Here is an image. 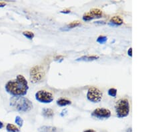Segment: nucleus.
I'll list each match as a JSON object with an SVG mask.
<instances>
[{
  "label": "nucleus",
  "mask_w": 150,
  "mask_h": 132,
  "mask_svg": "<svg viewBox=\"0 0 150 132\" xmlns=\"http://www.w3.org/2000/svg\"><path fill=\"white\" fill-rule=\"evenodd\" d=\"M80 25V22L78 21H73V22L69 23L68 25H67V28H76L77 26H78Z\"/></svg>",
  "instance_id": "obj_17"
},
{
  "label": "nucleus",
  "mask_w": 150,
  "mask_h": 132,
  "mask_svg": "<svg viewBox=\"0 0 150 132\" xmlns=\"http://www.w3.org/2000/svg\"><path fill=\"white\" fill-rule=\"evenodd\" d=\"M15 122H16V124L19 127V128H21V127L23 126V119H21L19 116H16V117Z\"/></svg>",
  "instance_id": "obj_16"
},
{
  "label": "nucleus",
  "mask_w": 150,
  "mask_h": 132,
  "mask_svg": "<svg viewBox=\"0 0 150 132\" xmlns=\"http://www.w3.org/2000/svg\"><path fill=\"white\" fill-rule=\"evenodd\" d=\"M106 41H107V37L105 36H100L97 40V42L100 43V44H104L106 42Z\"/></svg>",
  "instance_id": "obj_19"
},
{
  "label": "nucleus",
  "mask_w": 150,
  "mask_h": 132,
  "mask_svg": "<svg viewBox=\"0 0 150 132\" xmlns=\"http://www.w3.org/2000/svg\"><path fill=\"white\" fill-rule=\"evenodd\" d=\"M102 16V11L99 9H92L90 11L88 12V13H85L83 17V20L85 21H89L91 20H93L94 18H101Z\"/></svg>",
  "instance_id": "obj_8"
},
{
  "label": "nucleus",
  "mask_w": 150,
  "mask_h": 132,
  "mask_svg": "<svg viewBox=\"0 0 150 132\" xmlns=\"http://www.w3.org/2000/svg\"><path fill=\"white\" fill-rule=\"evenodd\" d=\"M6 92L13 97H22L27 94L29 86L28 81L22 75H18L16 80L9 81L5 85Z\"/></svg>",
  "instance_id": "obj_1"
},
{
  "label": "nucleus",
  "mask_w": 150,
  "mask_h": 132,
  "mask_svg": "<svg viewBox=\"0 0 150 132\" xmlns=\"http://www.w3.org/2000/svg\"><path fill=\"white\" fill-rule=\"evenodd\" d=\"M110 21L112 23H114L115 25H122L123 21L120 16H113L110 20Z\"/></svg>",
  "instance_id": "obj_13"
},
{
  "label": "nucleus",
  "mask_w": 150,
  "mask_h": 132,
  "mask_svg": "<svg viewBox=\"0 0 150 132\" xmlns=\"http://www.w3.org/2000/svg\"><path fill=\"white\" fill-rule=\"evenodd\" d=\"M61 12L62 13H69L70 10H64V11H62Z\"/></svg>",
  "instance_id": "obj_24"
},
{
  "label": "nucleus",
  "mask_w": 150,
  "mask_h": 132,
  "mask_svg": "<svg viewBox=\"0 0 150 132\" xmlns=\"http://www.w3.org/2000/svg\"><path fill=\"white\" fill-rule=\"evenodd\" d=\"M4 127V125L3 124V122H1V121H0V129H2Z\"/></svg>",
  "instance_id": "obj_22"
},
{
  "label": "nucleus",
  "mask_w": 150,
  "mask_h": 132,
  "mask_svg": "<svg viewBox=\"0 0 150 132\" xmlns=\"http://www.w3.org/2000/svg\"><path fill=\"white\" fill-rule=\"evenodd\" d=\"M6 6V3H5V2L3 1H1L0 2V8H4Z\"/></svg>",
  "instance_id": "obj_20"
},
{
  "label": "nucleus",
  "mask_w": 150,
  "mask_h": 132,
  "mask_svg": "<svg viewBox=\"0 0 150 132\" xmlns=\"http://www.w3.org/2000/svg\"><path fill=\"white\" fill-rule=\"evenodd\" d=\"M88 99L93 103L100 102L102 98V93L98 88L92 87L89 89L88 94H87Z\"/></svg>",
  "instance_id": "obj_6"
},
{
  "label": "nucleus",
  "mask_w": 150,
  "mask_h": 132,
  "mask_svg": "<svg viewBox=\"0 0 150 132\" xmlns=\"http://www.w3.org/2000/svg\"><path fill=\"white\" fill-rule=\"evenodd\" d=\"M42 114L45 117L50 118V117H52L54 116V112L52 109H50V108H45V109H43Z\"/></svg>",
  "instance_id": "obj_10"
},
{
  "label": "nucleus",
  "mask_w": 150,
  "mask_h": 132,
  "mask_svg": "<svg viewBox=\"0 0 150 132\" xmlns=\"http://www.w3.org/2000/svg\"><path fill=\"white\" fill-rule=\"evenodd\" d=\"M127 53H128V55H129L130 57H132V48H129V51H128Z\"/></svg>",
  "instance_id": "obj_21"
},
{
  "label": "nucleus",
  "mask_w": 150,
  "mask_h": 132,
  "mask_svg": "<svg viewBox=\"0 0 150 132\" xmlns=\"http://www.w3.org/2000/svg\"><path fill=\"white\" fill-rule=\"evenodd\" d=\"M35 99L40 103L50 104L54 100V97L50 92L45 90H40L35 93Z\"/></svg>",
  "instance_id": "obj_5"
},
{
  "label": "nucleus",
  "mask_w": 150,
  "mask_h": 132,
  "mask_svg": "<svg viewBox=\"0 0 150 132\" xmlns=\"http://www.w3.org/2000/svg\"><path fill=\"white\" fill-rule=\"evenodd\" d=\"M44 71L41 66H36L31 69L30 80L33 83H38L42 80L44 77Z\"/></svg>",
  "instance_id": "obj_4"
},
{
  "label": "nucleus",
  "mask_w": 150,
  "mask_h": 132,
  "mask_svg": "<svg viewBox=\"0 0 150 132\" xmlns=\"http://www.w3.org/2000/svg\"><path fill=\"white\" fill-rule=\"evenodd\" d=\"M99 57L96 56H83L80 58L77 59V61H93L98 59Z\"/></svg>",
  "instance_id": "obj_14"
},
{
  "label": "nucleus",
  "mask_w": 150,
  "mask_h": 132,
  "mask_svg": "<svg viewBox=\"0 0 150 132\" xmlns=\"http://www.w3.org/2000/svg\"><path fill=\"white\" fill-rule=\"evenodd\" d=\"M40 132H59L58 128L53 126H42L38 129Z\"/></svg>",
  "instance_id": "obj_9"
},
{
  "label": "nucleus",
  "mask_w": 150,
  "mask_h": 132,
  "mask_svg": "<svg viewBox=\"0 0 150 132\" xmlns=\"http://www.w3.org/2000/svg\"><path fill=\"white\" fill-rule=\"evenodd\" d=\"M6 129L8 132H19L20 129H19L18 127H16L15 125L8 124L6 126Z\"/></svg>",
  "instance_id": "obj_11"
},
{
  "label": "nucleus",
  "mask_w": 150,
  "mask_h": 132,
  "mask_svg": "<svg viewBox=\"0 0 150 132\" xmlns=\"http://www.w3.org/2000/svg\"><path fill=\"white\" fill-rule=\"evenodd\" d=\"M115 111L120 118L127 117L129 113V104L127 99H120L115 105Z\"/></svg>",
  "instance_id": "obj_3"
},
{
  "label": "nucleus",
  "mask_w": 150,
  "mask_h": 132,
  "mask_svg": "<svg viewBox=\"0 0 150 132\" xmlns=\"http://www.w3.org/2000/svg\"><path fill=\"white\" fill-rule=\"evenodd\" d=\"M108 94L112 97H115L117 95V90H115V88H111L108 91Z\"/></svg>",
  "instance_id": "obj_18"
},
{
  "label": "nucleus",
  "mask_w": 150,
  "mask_h": 132,
  "mask_svg": "<svg viewBox=\"0 0 150 132\" xmlns=\"http://www.w3.org/2000/svg\"><path fill=\"white\" fill-rule=\"evenodd\" d=\"M10 106L19 112H28L33 108V104L30 100L24 97H12L10 99Z\"/></svg>",
  "instance_id": "obj_2"
},
{
  "label": "nucleus",
  "mask_w": 150,
  "mask_h": 132,
  "mask_svg": "<svg viewBox=\"0 0 150 132\" xmlns=\"http://www.w3.org/2000/svg\"><path fill=\"white\" fill-rule=\"evenodd\" d=\"M92 116L98 119H108L111 116V112L105 108H98L92 112Z\"/></svg>",
  "instance_id": "obj_7"
},
{
  "label": "nucleus",
  "mask_w": 150,
  "mask_h": 132,
  "mask_svg": "<svg viewBox=\"0 0 150 132\" xmlns=\"http://www.w3.org/2000/svg\"><path fill=\"white\" fill-rule=\"evenodd\" d=\"M23 35L27 37L29 40H32L34 37V33L31 32H29V31H26V32H23Z\"/></svg>",
  "instance_id": "obj_15"
},
{
  "label": "nucleus",
  "mask_w": 150,
  "mask_h": 132,
  "mask_svg": "<svg viewBox=\"0 0 150 132\" xmlns=\"http://www.w3.org/2000/svg\"><path fill=\"white\" fill-rule=\"evenodd\" d=\"M83 132H96L94 130H93V129H88V130H86L84 131Z\"/></svg>",
  "instance_id": "obj_23"
},
{
  "label": "nucleus",
  "mask_w": 150,
  "mask_h": 132,
  "mask_svg": "<svg viewBox=\"0 0 150 132\" xmlns=\"http://www.w3.org/2000/svg\"><path fill=\"white\" fill-rule=\"evenodd\" d=\"M71 104V101L67 99H64V98H61V99L58 100L57 101V104L58 105H59V106H66V105H70Z\"/></svg>",
  "instance_id": "obj_12"
}]
</instances>
